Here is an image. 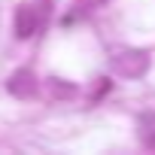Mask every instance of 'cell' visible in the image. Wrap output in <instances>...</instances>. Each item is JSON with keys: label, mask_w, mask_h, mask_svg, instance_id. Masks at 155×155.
I'll return each instance as SVG.
<instances>
[{"label": "cell", "mask_w": 155, "mask_h": 155, "mask_svg": "<svg viewBox=\"0 0 155 155\" xmlns=\"http://www.w3.org/2000/svg\"><path fill=\"white\" fill-rule=\"evenodd\" d=\"M31 79V73L28 70H18L15 76H12V79H9V91L12 94H18V97H28V94H34V85H25Z\"/></svg>", "instance_id": "2"}, {"label": "cell", "mask_w": 155, "mask_h": 155, "mask_svg": "<svg viewBox=\"0 0 155 155\" xmlns=\"http://www.w3.org/2000/svg\"><path fill=\"white\" fill-rule=\"evenodd\" d=\"M34 28H37V15H34L28 6H21L18 15H15V31H18V37H31Z\"/></svg>", "instance_id": "1"}]
</instances>
